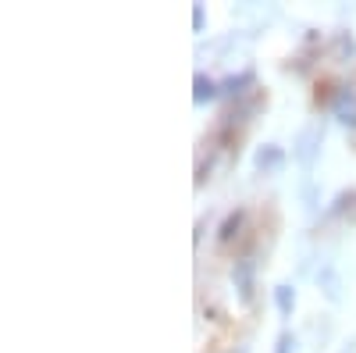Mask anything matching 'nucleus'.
I'll use <instances>...</instances> for the list:
<instances>
[{
	"instance_id": "nucleus-1",
	"label": "nucleus",
	"mask_w": 356,
	"mask_h": 353,
	"mask_svg": "<svg viewBox=\"0 0 356 353\" xmlns=\"http://www.w3.org/2000/svg\"><path fill=\"white\" fill-rule=\"evenodd\" d=\"M278 346H282V350H278V353H289V336H285V339H282V343H278Z\"/></svg>"
}]
</instances>
